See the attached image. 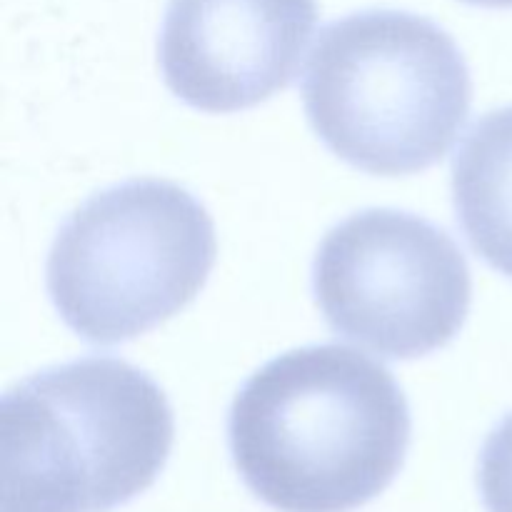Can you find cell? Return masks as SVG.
Here are the masks:
<instances>
[{
  "mask_svg": "<svg viewBox=\"0 0 512 512\" xmlns=\"http://www.w3.org/2000/svg\"><path fill=\"white\" fill-rule=\"evenodd\" d=\"M233 463L278 512H353L400 473L410 408L385 365L345 345H308L265 363L228 415Z\"/></svg>",
  "mask_w": 512,
  "mask_h": 512,
  "instance_id": "1",
  "label": "cell"
},
{
  "mask_svg": "<svg viewBox=\"0 0 512 512\" xmlns=\"http://www.w3.org/2000/svg\"><path fill=\"white\" fill-rule=\"evenodd\" d=\"M175 438L163 388L110 355L70 360L0 403L3 512H110L163 473Z\"/></svg>",
  "mask_w": 512,
  "mask_h": 512,
  "instance_id": "2",
  "label": "cell"
},
{
  "mask_svg": "<svg viewBox=\"0 0 512 512\" xmlns=\"http://www.w3.org/2000/svg\"><path fill=\"white\" fill-rule=\"evenodd\" d=\"M318 138L373 175L433 168L470 115L473 78L453 35L405 10H360L325 25L303 78Z\"/></svg>",
  "mask_w": 512,
  "mask_h": 512,
  "instance_id": "3",
  "label": "cell"
},
{
  "mask_svg": "<svg viewBox=\"0 0 512 512\" xmlns=\"http://www.w3.org/2000/svg\"><path fill=\"white\" fill-rule=\"evenodd\" d=\"M215 253L213 218L188 190L170 180H125L95 193L60 225L45 283L75 335L118 345L193 303Z\"/></svg>",
  "mask_w": 512,
  "mask_h": 512,
  "instance_id": "4",
  "label": "cell"
},
{
  "mask_svg": "<svg viewBox=\"0 0 512 512\" xmlns=\"http://www.w3.org/2000/svg\"><path fill=\"white\" fill-rule=\"evenodd\" d=\"M313 290L340 338L388 360L445 348L465 325L473 278L463 250L420 215L370 208L325 233Z\"/></svg>",
  "mask_w": 512,
  "mask_h": 512,
  "instance_id": "5",
  "label": "cell"
},
{
  "mask_svg": "<svg viewBox=\"0 0 512 512\" xmlns=\"http://www.w3.org/2000/svg\"><path fill=\"white\" fill-rule=\"evenodd\" d=\"M315 23L318 0H168L165 85L205 113L255 108L293 83Z\"/></svg>",
  "mask_w": 512,
  "mask_h": 512,
  "instance_id": "6",
  "label": "cell"
},
{
  "mask_svg": "<svg viewBox=\"0 0 512 512\" xmlns=\"http://www.w3.org/2000/svg\"><path fill=\"white\" fill-rule=\"evenodd\" d=\"M453 205L470 248L512 280V105L490 110L453 160Z\"/></svg>",
  "mask_w": 512,
  "mask_h": 512,
  "instance_id": "7",
  "label": "cell"
},
{
  "mask_svg": "<svg viewBox=\"0 0 512 512\" xmlns=\"http://www.w3.org/2000/svg\"><path fill=\"white\" fill-rule=\"evenodd\" d=\"M478 488L488 512H512V413L485 438L478 460Z\"/></svg>",
  "mask_w": 512,
  "mask_h": 512,
  "instance_id": "8",
  "label": "cell"
},
{
  "mask_svg": "<svg viewBox=\"0 0 512 512\" xmlns=\"http://www.w3.org/2000/svg\"><path fill=\"white\" fill-rule=\"evenodd\" d=\"M463 3L480 5V8H512V0H463Z\"/></svg>",
  "mask_w": 512,
  "mask_h": 512,
  "instance_id": "9",
  "label": "cell"
}]
</instances>
